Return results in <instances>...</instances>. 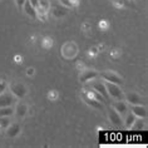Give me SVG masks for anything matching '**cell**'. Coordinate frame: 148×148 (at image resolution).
I'll return each mask as SVG.
<instances>
[{"label":"cell","instance_id":"1","mask_svg":"<svg viewBox=\"0 0 148 148\" xmlns=\"http://www.w3.org/2000/svg\"><path fill=\"white\" fill-rule=\"evenodd\" d=\"M104 86L107 88L109 98H114V99H117V101H122V99L124 98L123 92H122V89L119 88L118 84H114L110 82H104Z\"/></svg>","mask_w":148,"mask_h":148},{"label":"cell","instance_id":"2","mask_svg":"<svg viewBox=\"0 0 148 148\" xmlns=\"http://www.w3.org/2000/svg\"><path fill=\"white\" fill-rule=\"evenodd\" d=\"M49 10L55 18L65 16L66 13H68V8H65L64 5H62L60 3H59V0H50Z\"/></svg>","mask_w":148,"mask_h":148},{"label":"cell","instance_id":"3","mask_svg":"<svg viewBox=\"0 0 148 148\" xmlns=\"http://www.w3.org/2000/svg\"><path fill=\"white\" fill-rule=\"evenodd\" d=\"M92 80H93V82H92V88H93L95 92H98L106 101L109 99V95H108V92H107V88L104 86V82H102V80H94V79H92Z\"/></svg>","mask_w":148,"mask_h":148},{"label":"cell","instance_id":"4","mask_svg":"<svg viewBox=\"0 0 148 148\" xmlns=\"http://www.w3.org/2000/svg\"><path fill=\"white\" fill-rule=\"evenodd\" d=\"M101 77L106 82H110V83H114V84H122V78L118 74H116L114 72H104L101 74Z\"/></svg>","mask_w":148,"mask_h":148},{"label":"cell","instance_id":"5","mask_svg":"<svg viewBox=\"0 0 148 148\" xmlns=\"http://www.w3.org/2000/svg\"><path fill=\"white\" fill-rule=\"evenodd\" d=\"M15 102V98H14L13 93H6V92H3L0 94V108L1 107H10L13 106V103Z\"/></svg>","mask_w":148,"mask_h":148},{"label":"cell","instance_id":"6","mask_svg":"<svg viewBox=\"0 0 148 148\" xmlns=\"http://www.w3.org/2000/svg\"><path fill=\"white\" fill-rule=\"evenodd\" d=\"M10 89H12L13 95L14 97H16V98H24L25 94H27V88H25L23 84H20V83L13 84V86L10 87Z\"/></svg>","mask_w":148,"mask_h":148},{"label":"cell","instance_id":"7","mask_svg":"<svg viewBox=\"0 0 148 148\" xmlns=\"http://www.w3.org/2000/svg\"><path fill=\"white\" fill-rule=\"evenodd\" d=\"M131 110L132 113L134 114L136 117L140 118V119H144L147 117V108L142 104H133L131 106Z\"/></svg>","mask_w":148,"mask_h":148},{"label":"cell","instance_id":"8","mask_svg":"<svg viewBox=\"0 0 148 148\" xmlns=\"http://www.w3.org/2000/svg\"><path fill=\"white\" fill-rule=\"evenodd\" d=\"M98 77V73L95 72V70H84V72L80 74V77H79V80L82 83H86L88 82V80H92V79H95Z\"/></svg>","mask_w":148,"mask_h":148},{"label":"cell","instance_id":"9","mask_svg":"<svg viewBox=\"0 0 148 148\" xmlns=\"http://www.w3.org/2000/svg\"><path fill=\"white\" fill-rule=\"evenodd\" d=\"M108 117H109L110 122H112L114 125H117V127H121L122 125V117H121L119 113L114 110V108L108 110Z\"/></svg>","mask_w":148,"mask_h":148},{"label":"cell","instance_id":"10","mask_svg":"<svg viewBox=\"0 0 148 148\" xmlns=\"http://www.w3.org/2000/svg\"><path fill=\"white\" fill-rule=\"evenodd\" d=\"M114 110L119 113L121 116H125V114L128 113V106H127V103L123 102V101L116 102V103H114Z\"/></svg>","mask_w":148,"mask_h":148},{"label":"cell","instance_id":"11","mask_svg":"<svg viewBox=\"0 0 148 148\" xmlns=\"http://www.w3.org/2000/svg\"><path fill=\"white\" fill-rule=\"evenodd\" d=\"M23 9H24V12L27 13V15H29L30 18H33V19L38 18V16H36V9L30 4V1H29V0H27V1L24 3Z\"/></svg>","mask_w":148,"mask_h":148},{"label":"cell","instance_id":"12","mask_svg":"<svg viewBox=\"0 0 148 148\" xmlns=\"http://www.w3.org/2000/svg\"><path fill=\"white\" fill-rule=\"evenodd\" d=\"M125 102H128L131 106L133 104H142V98L137 93H128L125 95Z\"/></svg>","mask_w":148,"mask_h":148},{"label":"cell","instance_id":"13","mask_svg":"<svg viewBox=\"0 0 148 148\" xmlns=\"http://www.w3.org/2000/svg\"><path fill=\"white\" fill-rule=\"evenodd\" d=\"M19 132H20V125L18 123H12L6 128V134H8V137H12V138L16 137L19 134Z\"/></svg>","mask_w":148,"mask_h":148},{"label":"cell","instance_id":"14","mask_svg":"<svg viewBox=\"0 0 148 148\" xmlns=\"http://www.w3.org/2000/svg\"><path fill=\"white\" fill-rule=\"evenodd\" d=\"M84 101L87 102V104H89L92 107H94V108H97V109H103V104H102V102H99L97 101L95 98L93 97H84Z\"/></svg>","mask_w":148,"mask_h":148},{"label":"cell","instance_id":"15","mask_svg":"<svg viewBox=\"0 0 148 148\" xmlns=\"http://www.w3.org/2000/svg\"><path fill=\"white\" fill-rule=\"evenodd\" d=\"M14 112H15V114H16V116L19 117V118H23L25 114H27L28 108H27V106H25V104H18Z\"/></svg>","mask_w":148,"mask_h":148},{"label":"cell","instance_id":"16","mask_svg":"<svg viewBox=\"0 0 148 148\" xmlns=\"http://www.w3.org/2000/svg\"><path fill=\"white\" fill-rule=\"evenodd\" d=\"M137 121V117L133 113H127L125 114V127L127 128H132V125L134 124V122Z\"/></svg>","mask_w":148,"mask_h":148},{"label":"cell","instance_id":"17","mask_svg":"<svg viewBox=\"0 0 148 148\" xmlns=\"http://www.w3.org/2000/svg\"><path fill=\"white\" fill-rule=\"evenodd\" d=\"M13 113H14V109L12 106L1 107V108H0V117H10V116H13Z\"/></svg>","mask_w":148,"mask_h":148},{"label":"cell","instance_id":"18","mask_svg":"<svg viewBox=\"0 0 148 148\" xmlns=\"http://www.w3.org/2000/svg\"><path fill=\"white\" fill-rule=\"evenodd\" d=\"M10 124H12V121L9 117H0V128L6 129Z\"/></svg>","mask_w":148,"mask_h":148},{"label":"cell","instance_id":"19","mask_svg":"<svg viewBox=\"0 0 148 148\" xmlns=\"http://www.w3.org/2000/svg\"><path fill=\"white\" fill-rule=\"evenodd\" d=\"M39 1V9L44 10V12H49V4H50V0H38Z\"/></svg>","mask_w":148,"mask_h":148},{"label":"cell","instance_id":"20","mask_svg":"<svg viewBox=\"0 0 148 148\" xmlns=\"http://www.w3.org/2000/svg\"><path fill=\"white\" fill-rule=\"evenodd\" d=\"M59 3H60L62 5H64L65 8H73L74 6V0H59Z\"/></svg>","mask_w":148,"mask_h":148},{"label":"cell","instance_id":"21","mask_svg":"<svg viewBox=\"0 0 148 148\" xmlns=\"http://www.w3.org/2000/svg\"><path fill=\"white\" fill-rule=\"evenodd\" d=\"M6 90V83L5 82H0V94L3 93V92Z\"/></svg>","mask_w":148,"mask_h":148},{"label":"cell","instance_id":"22","mask_svg":"<svg viewBox=\"0 0 148 148\" xmlns=\"http://www.w3.org/2000/svg\"><path fill=\"white\" fill-rule=\"evenodd\" d=\"M27 1V0H15V3H16V5H18V8H23V5H24V3Z\"/></svg>","mask_w":148,"mask_h":148},{"label":"cell","instance_id":"23","mask_svg":"<svg viewBox=\"0 0 148 148\" xmlns=\"http://www.w3.org/2000/svg\"><path fill=\"white\" fill-rule=\"evenodd\" d=\"M29 1H30V4H32L33 6H34L35 9L39 6V1H38V0H29Z\"/></svg>","mask_w":148,"mask_h":148},{"label":"cell","instance_id":"24","mask_svg":"<svg viewBox=\"0 0 148 148\" xmlns=\"http://www.w3.org/2000/svg\"><path fill=\"white\" fill-rule=\"evenodd\" d=\"M33 72H34L33 69H28V74H33Z\"/></svg>","mask_w":148,"mask_h":148}]
</instances>
